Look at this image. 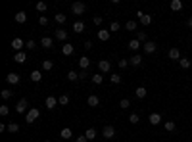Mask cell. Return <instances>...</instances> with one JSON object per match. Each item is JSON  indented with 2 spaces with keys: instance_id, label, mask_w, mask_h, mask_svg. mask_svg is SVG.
Returning a JSON list of instances; mask_svg holds the SVG:
<instances>
[{
  "instance_id": "obj_1",
  "label": "cell",
  "mask_w": 192,
  "mask_h": 142,
  "mask_svg": "<svg viewBox=\"0 0 192 142\" xmlns=\"http://www.w3.org/2000/svg\"><path fill=\"white\" fill-rule=\"evenodd\" d=\"M39 115H40V112L37 110V108H31V110L25 113V123H35L39 119Z\"/></svg>"
},
{
  "instance_id": "obj_2",
  "label": "cell",
  "mask_w": 192,
  "mask_h": 142,
  "mask_svg": "<svg viewBox=\"0 0 192 142\" xmlns=\"http://www.w3.org/2000/svg\"><path fill=\"white\" fill-rule=\"evenodd\" d=\"M71 12H73L75 16H83V14L87 12L85 2H73V4H71Z\"/></svg>"
},
{
  "instance_id": "obj_3",
  "label": "cell",
  "mask_w": 192,
  "mask_h": 142,
  "mask_svg": "<svg viewBox=\"0 0 192 142\" xmlns=\"http://www.w3.org/2000/svg\"><path fill=\"white\" fill-rule=\"evenodd\" d=\"M29 110H31V108H29L27 100H25V98H21V100L17 102V106H16V112H17V113H27Z\"/></svg>"
},
{
  "instance_id": "obj_4",
  "label": "cell",
  "mask_w": 192,
  "mask_h": 142,
  "mask_svg": "<svg viewBox=\"0 0 192 142\" xmlns=\"http://www.w3.org/2000/svg\"><path fill=\"white\" fill-rule=\"evenodd\" d=\"M98 69H100V73H110L111 63H110L108 60H100V62H98Z\"/></svg>"
},
{
  "instance_id": "obj_5",
  "label": "cell",
  "mask_w": 192,
  "mask_h": 142,
  "mask_svg": "<svg viewBox=\"0 0 192 142\" xmlns=\"http://www.w3.org/2000/svg\"><path fill=\"white\" fill-rule=\"evenodd\" d=\"M102 136H104V138H114V136H115V129L111 127V125H106V127L102 129Z\"/></svg>"
},
{
  "instance_id": "obj_6",
  "label": "cell",
  "mask_w": 192,
  "mask_h": 142,
  "mask_svg": "<svg viewBox=\"0 0 192 142\" xmlns=\"http://www.w3.org/2000/svg\"><path fill=\"white\" fill-rule=\"evenodd\" d=\"M137 17L140 19V23H142V25H150V23H152V16H146L144 12H140V10L137 12Z\"/></svg>"
},
{
  "instance_id": "obj_7",
  "label": "cell",
  "mask_w": 192,
  "mask_h": 142,
  "mask_svg": "<svg viewBox=\"0 0 192 142\" xmlns=\"http://www.w3.org/2000/svg\"><path fill=\"white\" fill-rule=\"evenodd\" d=\"M142 48H144V52H146V54H154V52H156V48H157V44H156L154 40H148V42H144V44H142Z\"/></svg>"
},
{
  "instance_id": "obj_8",
  "label": "cell",
  "mask_w": 192,
  "mask_h": 142,
  "mask_svg": "<svg viewBox=\"0 0 192 142\" xmlns=\"http://www.w3.org/2000/svg\"><path fill=\"white\" fill-rule=\"evenodd\" d=\"M44 106H46V110H54V108L58 106V98L48 96V98H46V102H44Z\"/></svg>"
},
{
  "instance_id": "obj_9",
  "label": "cell",
  "mask_w": 192,
  "mask_h": 142,
  "mask_svg": "<svg viewBox=\"0 0 192 142\" xmlns=\"http://www.w3.org/2000/svg\"><path fill=\"white\" fill-rule=\"evenodd\" d=\"M62 52H63V56H71V54L75 52V48H73L71 42H65V44L62 46Z\"/></svg>"
},
{
  "instance_id": "obj_10",
  "label": "cell",
  "mask_w": 192,
  "mask_h": 142,
  "mask_svg": "<svg viewBox=\"0 0 192 142\" xmlns=\"http://www.w3.org/2000/svg\"><path fill=\"white\" fill-rule=\"evenodd\" d=\"M129 63L133 65V67H138V65L142 63V56H140V54H133V58L129 60Z\"/></svg>"
},
{
  "instance_id": "obj_11",
  "label": "cell",
  "mask_w": 192,
  "mask_h": 142,
  "mask_svg": "<svg viewBox=\"0 0 192 142\" xmlns=\"http://www.w3.org/2000/svg\"><path fill=\"white\" fill-rule=\"evenodd\" d=\"M87 104H88L90 108H96V106L100 104V98H98L96 94H90V96L87 98Z\"/></svg>"
},
{
  "instance_id": "obj_12",
  "label": "cell",
  "mask_w": 192,
  "mask_h": 142,
  "mask_svg": "<svg viewBox=\"0 0 192 142\" xmlns=\"http://www.w3.org/2000/svg\"><path fill=\"white\" fill-rule=\"evenodd\" d=\"M52 44H54V40H52L50 37H42V39H40V46H42V48L48 50V48H52Z\"/></svg>"
},
{
  "instance_id": "obj_13",
  "label": "cell",
  "mask_w": 192,
  "mask_h": 142,
  "mask_svg": "<svg viewBox=\"0 0 192 142\" xmlns=\"http://www.w3.org/2000/svg\"><path fill=\"white\" fill-rule=\"evenodd\" d=\"M6 81H8L10 85H17V83H19V75H17V73H8V75H6Z\"/></svg>"
},
{
  "instance_id": "obj_14",
  "label": "cell",
  "mask_w": 192,
  "mask_h": 142,
  "mask_svg": "<svg viewBox=\"0 0 192 142\" xmlns=\"http://www.w3.org/2000/svg\"><path fill=\"white\" fill-rule=\"evenodd\" d=\"M148 121H150V125H160L162 123V115L160 113H150Z\"/></svg>"
},
{
  "instance_id": "obj_15",
  "label": "cell",
  "mask_w": 192,
  "mask_h": 142,
  "mask_svg": "<svg viewBox=\"0 0 192 142\" xmlns=\"http://www.w3.org/2000/svg\"><path fill=\"white\" fill-rule=\"evenodd\" d=\"M23 46H25V42L21 40V39H14V40H12V48H14V50L21 52V48H23Z\"/></svg>"
},
{
  "instance_id": "obj_16",
  "label": "cell",
  "mask_w": 192,
  "mask_h": 142,
  "mask_svg": "<svg viewBox=\"0 0 192 142\" xmlns=\"http://www.w3.org/2000/svg\"><path fill=\"white\" fill-rule=\"evenodd\" d=\"M110 35H111V33H110V31H106V29H100V31H98V39L102 40V42L110 40Z\"/></svg>"
},
{
  "instance_id": "obj_17",
  "label": "cell",
  "mask_w": 192,
  "mask_h": 142,
  "mask_svg": "<svg viewBox=\"0 0 192 142\" xmlns=\"http://www.w3.org/2000/svg\"><path fill=\"white\" fill-rule=\"evenodd\" d=\"M25 60H27V54H25V52H17L16 56H14V62H16V63H23Z\"/></svg>"
},
{
  "instance_id": "obj_18",
  "label": "cell",
  "mask_w": 192,
  "mask_h": 142,
  "mask_svg": "<svg viewBox=\"0 0 192 142\" xmlns=\"http://www.w3.org/2000/svg\"><path fill=\"white\" fill-rule=\"evenodd\" d=\"M31 81H33V83H40V81H42V73H40L39 69H35V71L31 73Z\"/></svg>"
},
{
  "instance_id": "obj_19",
  "label": "cell",
  "mask_w": 192,
  "mask_h": 142,
  "mask_svg": "<svg viewBox=\"0 0 192 142\" xmlns=\"http://www.w3.org/2000/svg\"><path fill=\"white\" fill-rule=\"evenodd\" d=\"M56 39L58 40H67V31L65 29H58L56 31Z\"/></svg>"
},
{
  "instance_id": "obj_20",
  "label": "cell",
  "mask_w": 192,
  "mask_h": 142,
  "mask_svg": "<svg viewBox=\"0 0 192 142\" xmlns=\"http://www.w3.org/2000/svg\"><path fill=\"white\" fill-rule=\"evenodd\" d=\"M169 58L171 60H180V50L179 48H171L169 50Z\"/></svg>"
},
{
  "instance_id": "obj_21",
  "label": "cell",
  "mask_w": 192,
  "mask_h": 142,
  "mask_svg": "<svg viewBox=\"0 0 192 142\" xmlns=\"http://www.w3.org/2000/svg\"><path fill=\"white\" fill-rule=\"evenodd\" d=\"M171 10H173V12H180V10H183V2H180V0H173V2H171Z\"/></svg>"
},
{
  "instance_id": "obj_22",
  "label": "cell",
  "mask_w": 192,
  "mask_h": 142,
  "mask_svg": "<svg viewBox=\"0 0 192 142\" xmlns=\"http://www.w3.org/2000/svg\"><path fill=\"white\" fill-rule=\"evenodd\" d=\"M16 21H17V23H25V21H27V14L25 12H17L16 14Z\"/></svg>"
},
{
  "instance_id": "obj_23",
  "label": "cell",
  "mask_w": 192,
  "mask_h": 142,
  "mask_svg": "<svg viewBox=\"0 0 192 142\" xmlns=\"http://www.w3.org/2000/svg\"><path fill=\"white\" fill-rule=\"evenodd\" d=\"M73 31L75 33H83L85 31V23H83V21H75V23H73Z\"/></svg>"
},
{
  "instance_id": "obj_24",
  "label": "cell",
  "mask_w": 192,
  "mask_h": 142,
  "mask_svg": "<svg viewBox=\"0 0 192 142\" xmlns=\"http://www.w3.org/2000/svg\"><path fill=\"white\" fill-rule=\"evenodd\" d=\"M137 40L140 42V44H142V42H148V35H146L144 31H138L137 33Z\"/></svg>"
},
{
  "instance_id": "obj_25",
  "label": "cell",
  "mask_w": 192,
  "mask_h": 142,
  "mask_svg": "<svg viewBox=\"0 0 192 142\" xmlns=\"http://www.w3.org/2000/svg\"><path fill=\"white\" fill-rule=\"evenodd\" d=\"M79 65H81V69H88V65H90V60L87 56H83L81 60H79Z\"/></svg>"
},
{
  "instance_id": "obj_26",
  "label": "cell",
  "mask_w": 192,
  "mask_h": 142,
  "mask_svg": "<svg viewBox=\"0 0 192 142\" xmlns=\"http://www.w3.org/2000/svg\"><path fill=\"white\" fill-rule=\"evenodd\" d=\"M134 94H137V98H146V94H148V90H146L144 86H138V89L134 90Z\"/></svg>"
},
{
  "instance_id": "obj_27",
  "label": "cell",
  "mask_w": 192,
  "mask_h": 142,
  "mask_svg": "<svg viewBox=\"0 0 192 142\" xmlns=\"http://www.w3.org/2000/svg\"><path fill=\"white\" fill-rule=\"evenodd\" d=\"M52 67H54V62L52 60H44L42 62V69L44 71H52Z\"/></svg>"
},
{
  "instance_id": "obj_28",
  "label": "cell",
  "mask_w": 192,
  "mask_h": 142,
  "mask_svg": "<svg viewBox=\"0 0 192 142\" xmlns=\"http://www.w3.org/2000/svg\"><path fill=\"white\" fill-rule=\"evenodd\" d=\"M85 136H87L88 140H94V138H96V129H92V127H90V129H87Z\"/></svg>"
},
{
  "instance_id": "obj_29",
  "label": "cell",
  "mask_w": 192,
  "mask_h": 142,
  "mask_svg": "<svg viewBox=\"0 0 192 142\" xmlns=\"http://www.w3.org/2000/svg\"><path fill=\"white\" fill-rule=\"evenodd\" d=\"M179 63H180V67H183V69H188L190 65H192V62H190L188 58H180V60H179Z\"/></svg>"
},
{
  "instance_id": "obj_30",
  "label": "cell",
  "mask_w": 192,
  "mask_h": 142,
  "mask_svg": "<svg viewBox=\"0 0 192 142\" xmlns=\"http://www.w3.org/2000/svg\"><path fill=\"white\" fill-rule=\"evenodd\" d=\"M129 48H131V50H133V52H137V50H138V48H140V42H138V40H137V39H133V40H131V42H129Z\"/></svg>"
},
{
  "instance_id": "obj_31",
  "label": "cell",
  "mask_w": 192,
  "mask_h": 142,
  "mask_svg": "<svg viewBox=\"0 0 192 142\" xmlns=\"http://www.w3.org/2000/svg\"><path fill=\"white\" fill-rule=\"evenodd\" d=\"M54 19H56V23H65V21H67V16H63V14H56L54 16Z\"/></svg>"
},
{
  "instance_id": "obj_32",
  "label": "cell",
  "mask_w": 192,
  "mask_h": 142,
  "mask_svg": "<svg viewBox=\"0 0 192 142\" xmlns=\"http://www.w3.org/2000/svg\"><path fill=\"white\" fill-rule=\"evenodd\" d=\"M137 27H138V25H137V21H133V19L125 23V29H127V31H137Z\"/></svg>"
},
{
  "instance_id": "obj_33",
  "label": "cell",
  "mask_w": 192,
  "mask_h": 142,
  "mask_svg": "<svg viewBox=\"0 0 192 142\" xmlns=\"http://www.w3.org/2000/svg\"><path fill=\"white\" fill-rule=\"evenodd\" d=\"M175 129H177L175 121H165V131H167V133H173Z\"/></svg>"
},
{
  "instance_id": "obj_34",
  "label": "cell",
  "mask_w": 192,
  "mask_h": 142,
  "mask_svg": "<svg viewBox=\"0 0 192 142\" xmlns=\"http://www.w3.org/2000/svg\"><path fill=\"white\" fill-rule=\"evenodd\" d=\"M102 81H104L102 73H96V75H92V83H94V85H102Z\"/></svg>"
},
{
  "instance_id": "obj_35",
  "label": "cell",
  "mask_w": 192,
  "mask_h": 142,
  "mask_svg": "<svg viewBox=\"0 0 192 142\" xmlns=\"http://www.w3.org/2000/svg\"><path fill=\"white\" fill-rule=\"evenodd\" d=\"M58 104H62V106H67V104H69V96H67V94H62V96L58 98Z\"/></svg>"
},
{
  "instance_id": "obj_36",
  "label": "cell",
  "mask_w": 192,
  "mask_h": 142,
  "mask_svg": "<svg viewBox=\"0 0 192 142\" xmlns=\"http://www.w3.org/2000/svg\"><path fill=\"white\" fill-rule=\"evenodd\" d=\"M60 135H62V138H71V136H73L71 129H67V127H65V129H62V133H60Z\"/></svg>"
},
{
  "instance_id": "obj_37",
  "label": "cell",
  "mask_w": 192,
  "mask_h": 142,
  "mask_svg": "<svg viewBox=\"0 0 192 142\" xmlns=\"http://www.w3.org/2000/svg\"><path fill=\"white\" fill-rule=\"evenodd\" d=\"M110 81L114 83V85H119V83H121V77H119V73H111V77H110Z\"/></svg>"
},
{
  "instance_id": "obj_38",
  "label": "cell",
  "mask_w": 192,
  "mask_h": 142,
  "mask_svg": "<svg viewBox=\"0 0 192 142\" xmlns=\"http://www.w3.org/2000/svg\"><path fill=\"white\" fill-rule=\"evenodd\" d=\"M8 131H10V133H19V125H17V123H10V125H8Z\"/></svg>"
},
{
  "instance_id": "obj_39",
  "label": "cell",
  "mask_w": 192,
  "mask_h": 142,
  "mask_svg": "<svg viewBox=\"0 0 192 142\" xmlns=\"http://www.w3.org/2000/svg\"><path fill=\"white\" fill-rule=\"evenodd\" d=\"M35 8L39 10V12H40V14H44V12H46V8H48V6H46V4H44V2H37V6H35Z\"/></svg>"
},
{
  "instance_id": "obj_40",
  "label": "cell",
  "mask_w": 192,
  "mask_h": 142,
  "mask_svg": "<svg viewBox=\"0 0 192 142\" xmlns=\"http://www.w3.org/2000/svg\"><path fill=\"white\" fill-rule=\"evenodd\" d=\"M12 94H14L12 90H8V89H4V90H2V94H0V96H2L4 100H10V98H12Z\"/></svg>"
},
{
  "instance_id": "obj_41",
  "label": "cell",
  "mask_w": 192,
  "mask_h": 142,
  "mask_svg": "<svg viewBox=\"0 0 192 142\" xmlns=\"http://www.w3.org/2000/svg\"><path fill=\"white\" fill-rule=\"evenodd\" d=\"M129 121H131V123H134V125H137V123L140 121V117H138V113H131V115H129Z\"/></svg>"
},
{
  "instance_id": "obj_42",
  "label": "cell",
  "mask_w": 192,
  "mask_h": 142,
  "mask_svg": "<svg viewBox=\"0 0 192 142\" xmlns=\"http://www.w3.org/2000/svg\"><path fill=\"white\" fill-rule=\"evenodd\" d=\"M129 106H131V102L127 100V98H123V100L119 102V108H121V110H127V108H129Z\"/></svg>"
},
{
  "instance_id": "obj_43",
  "label": "cell",
  "mask_w": 192,
  "mask_h": 142,
  "mask_svg": "<svg viewBox=\"0 0 192 142\" xmlns=\"http://www.w3.org/2000/svg\"><path fill=\"white\" fill-rule=\"evenodd\" d=\"M8 113H10V108H8L6 104H2V106H0V115L4 117V115H8Z\"/></svg>"
},
{
  "instance_id": "obj_44",
  "label": "cell",
  "mask_w": 192,
  "mask_h": 142,
  "mask_svg": "<svg viewBox=\"0 0 192 142\" xmlns=\"http://www.w3.org/2000/svg\"><path fill=\"white\" fill-rule=\"evenodd\" d=\"M39 25L46 27V25H48V17H46V16H40V17H39Z\"/></svg>"
},
{
  "instance_id": "obj_45",
  "label": "cell",
  "mask_w": 192,
  "mask_h": 142,
  "mask_svg": "<svg viewBox=\"0 0 192 142\" xmlns=\"http://www.w3.org/2000/svg\"><path fill=\"white\" fill-rule=\"evenodd\" d=\"M67 79H69V81H77V79H79V73L69 71V73H67Z\"/></svg>"
},
{
  "instance_id": "obj_46",
  "label": "cell",
  "mask_w": 192,
  "mask_h": 142,
  "mask_svg": "<svg viewBox=\"0 0 192 142\" xmlns=\"http://www.w3.org/2000/svg\"><path fill=\"white\" fill-rule=\"evenodd\" d=\"M111 31H119V21H111V25H110V33Z\"/></svg>"
},
{
  "instance_id": "obj_47",
  "label": "cell",
  "mask_w": 192,
  "mask_h": 142,
  "mask_svg": "<svg viewBox=\"0 0 192 142\" xmlns=\"http://www.w3.org/2000/svg\"><path fill=\"white\" fill-rule=\"evenodd\" d=\"M92 21H94V25H102L104 17H102V16H94V19H92Z\"/></svg>"
},
{
  "instance_id": "obj_48",
  "label": "cell",
  "mask_w": 192,
  "mask_h": 142,
  "mask_svg": "<svg viewBox=\"0 0 192 142\" xmlns=\"http://www.w3.org/2000/svg\"><path fill=\"white\" fill-rule=\"evenodd\" d=\"M25 46H27V50H33V48H37L35 40H27V42H25Z\"/></svg>"
},
{
  "instance_id": "obj_49",
  "label": "cell",
  "mask_w": 192,
  "mask_h": 142,
  "mask_svg": "<svg viewBox=\"0 0 192 142\" xmlns=\"http://www.w3.org/2000/svg\"><path fill=\"white\" fill-rule=\"evenodd\" d=\"M117 63H119V67L123 69V67H127V65H129V60H125V58H123V60H119Z\"/></svg>"
},
{
  "instance_id": "obj_50",
  "label": "cell",
  "mask_w": 192,
  "mask_h": 142,
  "mask_svg": "<svg viewBox=\"0 0 192 142\" xmlns=\"http://www.w3.org/2000/svg\"><path fill=\"white\" fill-rule=\"evenodd\" d=\"M88 77V71L87 69H81V73H79V79H87Z\"/></svg>"
},
{
  "instance_id": "obj_51",
  "label": "cell",
  "mask_w": 192,
  "mask_h": 142,
  "mask_svg": "<svg viewBox=\"0 0 192 142\" xmlns=\"http://www.w3.org/2000/svg\"><path fill=\"white\" fill-rule=\"evenodd\" d=\"M77 142H88V138L85 135H81V136H77Z\"/></svg>"
},
{
  "instance_id": "obj_52",
  "label": "cell",
  "mask_w": 192,
  "mask_h": 142,
  "mask_svg": "<svg viewBox=\"0 0 192 142\" xmlns=\"http://www.w3.org/2000/svg\"><path fill=\"white\" fill-rule=\"evenodd\" d=\"M85 48L90 50V48H92V42H90V40H85Z\"/></svg>"
},
{
  "instance_id": "obj_53",
  "label": "cell",
  "mask_w": 192,
  "mask_h": 142,
  "mask_svg": "<svg viewBox=\"0 0 192 142\" xmlns=\"http://www.w3.org/2000/svg\"><path fill=\"white\" fill-rule=\"evenodd\" d=\"M186 25H188V27H190V29H192V16H190V17H188V19H186Z\"/></svg>"
},
{
  "instance_id": "obj_54",
  "label": "cell",
  "mask_w": 192,
  "mask_h": 142,
  "mask_svg": "<svg viewBox=\"0 0 192 142\" xmlns=\"http://www.w3.org/2000/svg\"><path fill=\"white\" fill-rule=\"evenodd\" d=\"M44 142H50V140H44Z\"/></svg>"
}]
</instances>
